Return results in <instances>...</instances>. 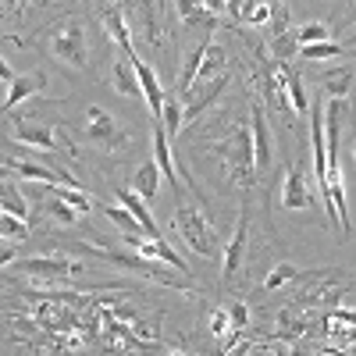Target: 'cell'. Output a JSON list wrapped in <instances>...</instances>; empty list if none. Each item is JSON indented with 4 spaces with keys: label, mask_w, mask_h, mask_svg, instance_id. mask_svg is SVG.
<instances>
[{
    "label": "cell",
    "mask_w": 356,
    "mask_h": 356,
    "mask_svg": "<svg viewBox=\"0 0 356 356\" xmlns=\"http://www.w3.org/2000/svg\"><path fill=\"white\" fill-rule=\"evenodd\" d=\"M171 228H175L178 239H182L189 250H196L200 257H218V250H221L218 228H214L211 221H207V214L200 211V207L178 200L175 214H171Z\"/></svg>",
    "instance_id": "1"
},
{
    "label": "cell",
    "mask_w": 356,
    "mask_h": 356,
    "mask_svg": "<svg viewBox=\"0 0 356 356\" xmlns=\"http://www.w3.org/2000/svg\"><path fill=\"white\" fill-rule=\"evenodd\" d=\"M47 47H50V54L61 65H68L75 72H86L89 68V36H86V25L79 18H65L47 36Z\"/></svg>",
    "instance_id": "2"
},
{
    "label": "cell",
    "mask_w": 356,
    "mask_h": 356,
    "mask_svg": "<svg viewBox=\"0 0 356 356\" xmlns=\"http://www.w3.org/2000/svg\"><path fill=\"white\" fill-rule=\"evenodd\" d=\"M225 65H228V57H225V47H221V43H214V40L200 43V50L193 54V61H189L186 75L178 79V93H189V89H193L196 82L221 75V72H225Z\"/></svg>",
    "instance_id": "3"
},
{
    "label": "cell",
    "mask_w": 356,
    "mask_h": 356,
    "mask_svg": "<svg viewBox=\"0 0 356 356\" xmlns=\"http://www.w3.org/2000/svg\"><path fill=\"white\" fill-rule=\"evenodd\" d=\"M86 136L93 139L104 154H118L129 143V132L118 125L107 111H100V107H89L86 111Z\"/></svg>",
    "instance_id": "4"
},
{
    "label": "cell",
    "mask_w": 356,
    "mask_h": 356,
    "mask_svg": "<svg viewBox=\"0 0 356 356\" xmlns=\"http://www.w3.org/2000/svg\"><path fill=\"white\" fill-rule=\"evenodd\" d=\"M225 161L232 164V175L239 178V182H246V178H253L257 164H253V132L250 129H239L225 146H221Z\"/></svg>",
    "instance_id": "5"
},
{
    "label": "cell",
    "mask_w": 356,
    "mask_h": 356,
    "mask_svg": "<svg viewBox=\"0 0 356 356\" xmlns=\"http://www.w3.org/2000/svg\"><path fill=\"white\" fill-rule=\"evenodd\" d=\"M250 132H253V164H257V175L271 171V161H275V150H271V129H267V114H264V104L253 100L250 107Z\"/></svg>",
    "instance_id": "6"
},
{
    "label": "cell",
    "mask_w": 356,
    "mask_h": 356,
    "mask_svg": "<svg viewBox=\"0 0 356 356\" xmlns=\"http://www.w3.org/2000/svg\"><path fill=\"white\" fill-rule=\"evenodd\" d=\"M125 243L139 253V257H146V260H161V264H168L171 271H182V275H189V267H186V260L178 257L161 235H125Z\"/></svg>",
    "instance_id": "7"
},
{
    "label": "cell",
    "mask_w": 356,
    "mask_h": 356,
    "mask_svg": "<svg viewBox=\"0 0 356 356\" xmlns=\"http://www.w3.org/2000/svg\"><path fill=\"white\" fill-rule=\"evenodd\" d=\"M125 57H129V65L136 68V75H139V86H143V100H146V107H150V114L154 118H161V111H164V89H161V82H157V72L143 61V57L136 54V47L132 50H125Z\"/></svg>",
    "instance_id": "8"
},
{
    "label": "cell",
    "mask_w": 356,
    "mask_h": 356,
    "mask_svg": "<svg viewBox=\"0 0 356 356\" xmlns=\"http://www.w3.org/2000/svg\"><path fill=\"white\" fill-rule=\"evenodd\" d=\"M282 207L285 211H310L314 207V193H310V182L300 168H285V178H282Z\"/></svg>",
    "instance_id": "9"
},
{
    "label": "cell",
    "mask_w": 356,
    "mask_h": 356,
    "mask_svg": "<svg viewBox=\"0 0 356 356\" xmlns=\"http://www.w3.org/2000/svg\"><path fill=\"white\" fill-rule=\"evenodd\" d=\"M47 89V75L43 72H22V75H15L11 82H8V97H4V104H0V111H15L18 104H25L29 97H36V93H43Z\"/></svg>",
    "instance_id": "10"
},
{
    "label": "cell",
    "mask_w": 356,
    "mask_h": 356,
    "mask_svg": "<svg viewBox=\"0 0 356 356\" xmlns=\"http://www.w3.org/2000/svg\"><path fill=\"white\" fill-rule=\"evenodd\" d=\"M228 86V72H221V75H214V79H203V82H196L193 89H189V100H186V122H193V118L200 114V111H207L218 97H221V89Z\"/></svg>",
    "instance_id": "11"
},
{
    "label": "cell",
    "mask_w": 356,
    "mask_h": 356,
    "mask_svg": "<svg viewBox=\"0 0 356 356\" xmlns=\"http://www.w3.org/2000/svg\"><path fill=\"white\" fill-rule=\"evenodd\" d=\"M18 271L25 275H36V278H65V275H75L82 271V267L61 253H54V257H33V260H22L18 264Z\"/></svg>",
    "instance_id": "12"
},
{
    "label": "cell",
    "mask_w": 356,
    "mask_h": 356,
    "mask_svg": "<svg viewBox=\"0 0 356 356\" xmlns=\"http://www.w3.org/2000/svg\"><path fill=\"white\" fill-rule=\"evenodd\" d=\"M246 239H250V214H243L239 218V225H235V232H232V239H228V246H225V278H235L243 271V260H246Z\"/></svg>",
    "instance_id": "13"
},
{
    "label": "cell",
    "mask_w": 356,
    "mask_h": 356,
    "mask_svg": "<svg viewBox=\"0 0 356 356\" xmlns=\"http://www.w3.org/2000/svg\"><path fill=\"white\" fill-rule=\"evenodd\" d=\"M8 171H11V175H18V178H25V182H43V186H50V182H72V186H79L68 171H61V168H50V164L15 161V164H8Z\"/></svg>",
    "instance_id": "14"
},
{
    "label": "cell",
    "mask_w": 356,
    "mask_h": 356,
    "mask_svg": "<svg viewBox=\"0 0 356 356\" xmlns=\"http://www.w3.org/2000/svg\"><path fill=\"white\" fill-rule=\"evenodd\" d=\"M310 143H314V175H317V186H321L324 175H328V136H324V107H314Z\"/></svg>",
    "instance_id": "15"
},
{
    "label": "cell",
    "mask_w": 356,
    "mask_h": 356,
    "mask_svg": "<svg viewBox=\"0 0 356 356\" xmlns=\"http://www.w3.org/2000/svg\"><path fill=\"white\" fill-rule=\"evenodd\" d=\"M154 161H157V168L164 171V182L171 186V189H178V171H175V157H171V146H168V129L157 122L154 125Z\"/></svg>",
    "instance_id": "16"
},
{
    "label": "cell",
    "mask_w": 356,
    "mask_h": 356,
    "mask_svg": "<svg viewBox=\"0 0 356 356\" xmlns=\"http://www.w3.org/2000/svg\"><path fill=\"white\" fill-rule=\"evenodd\" d=\"M15 139L25 143V146H33V150H40V154H50L54 146H57L54 129H47V125H33V122H18V125H15Z\"/></svg>",
    "instance_id": "17"
},
{
    "label": "cell",
    "mask_w": 356,
    "mask_h": 356,
    "mask_svg": "<svg viewBox=\"0 0 356 356\" xmlns=\"http://www.w3.org/2000/svg\"><path fill=\"white\" fill-rule=\"evenodd\" d=\"M164 182V171L157 168V161H146L136 168V178H132V189L143 196V200H154L157 196V186Z\"/></svg>",
    "instance_id": "18"
},
{
    "label": "cell",
    "mask_w": 356,
    "mask_h": 356,
    "mask_svg": "<svg viewBox=\"0 0 356 356\" xmlns=\"http://www.w3.org/2000/svg\"><path fill=\"white\" fill-rule=\"evenodd\" d=\"M118 203H125L129 211L143 221V228L150 232V235H161V228H157V221H154V214H150V207H146V200H143L136 189H118Z\"/></svg>",
    "instance_id": "19"
},
{
    "label": "cell",
    "mask_w": 356,
    "mask_h": 356,
    "mask_svg": "<svg viewBox=\"0 0 356 356\" xmlns=\"http://www.w3.org/2000/svg\"><path fill=\"white\" fill-rule=\"evenodd\" d=\"M111 82H114V89H118L122 97H143L139 75H136V68L125 65V61H114V68H111Z\"/></svg>",
    "instance_id": "20"
},
{
    "label": "cell",
    "mask_w": 356,
    "mask_h": 356,
    "mask_svg": "<svg viewBox=\"0 0 356 356\" xmlns=\"http://www.w3.org/2000/svg\"><path fill=\"white\" fill-rule=\"evenodd\" d=\"M104 29H107V36L122 47V50H132V36H129V22H125V15L118 11L114 4H107V11H104Z\"/></svg>",
    "instance_id": "21"
},
{
    "label": "cell",
    "mask_w": 356,
    "mask_h": 356,
    "mask_svg": "<svg viewBox=\"0 0 356 356\" xmlns=\"http://www.w3.org/2000/svg\"><path fill=\"white\" fill-rule=\"evenodd\" d=\"M346 47L335 40H317V43H300V57L303 61H328V57H342Z\"/></svg>",
    "instance_id": "22"
},
{
    "label": "cell",
    "mask_w": 356,
    "mask_h": 356,
    "mask_svg": "<svg viewBox=\"0 0 356 356\" xmlns=\"http://www.w3.org/2000/svg\"><path fill=\"white\" fill-rule=\"evenodd\" d=\"M104 214H107V218H111V221H114L118 228H122L125 235H150V232L143 228V221H139V218H136V214L129 211L125 203H118V207H107Z\"/></svg>",
    "instance_id": "23"
},
{
    "label": "cell",
    "mask_w": 356,
    "mask_h": 356,
    "mask_svg": "<svg viewBox=\"0 0 356 356\" xmlns=\"http://www.w3.org/2000/svg\"><path fill=\"white\" fill-rule=\"evenodd\" d=\"M0 239H11V243H25L29 239V221L11 214V211H0Z\"/></svg>",
    "instance_id": "24"
},
{
    "label": "cell",
    "mask_w": 356,
    "mask_h": 356,
    "mask_svg": "<svg viewBox=\"0 0 356 356\" xmlns=\"http://www.w3.org/2000/svg\"><path fill=\"white\" fill-rule=\"evenodd\" d=\"M0 211H11V214H18V218L29 221V203H25L22 189H15V186H8V182H0Z\"/></svg>",
    "instance_id": "25"
},
{
    "label": "cell",
    "mask_w": 356,
    "mask_h": 356,
    "mask_svg": "<svg viewBox=\"0 0 356 356\" xmlns=\"http://www.w3.org/2000/svg\"><path fill=\"white\" fill-rule=\"evenodd\" d=\"M239 18L246 22V25H267L275 18V11H271V4L267 0H246V4L239 8Z\"/></svg>",
    "instance_id": "26"
},
{
    "label": "cell",
    "mask_w": 356,
    "mask_h": 356,
    "mask_svg": "<svg viewBox=\"0 0 356 356\" xmlns=\"http://www.w3.org/2000/svg\"><path fill=\"white\" fill-rule=\"evenodd\" d=\"M285 68V93H289V107L292 111H307V93H303V82H300V75H296L289 65H282Z\"/></svg>",
    "instance_id": "27"
},
{
    "label": "cell",
    "mask_w": 356,
    "mask_h": 356,
    "mask_svg": "<svg viewBox=\"0 0 356 356\" xmlns=\"http://www.w3.org/2000/svg\"><path fill=\"white\" fill-rule=\"evenodd\" d=\"M300 275H303L300 267H292V264H278L275 271H271V275L264 278V289H267V292H275V289H282V285L296 282V278H300Z\"/></svg>",
    "instance_id": "28"
},
{
    "label": "cell",
    "mask_w": 356,
    "mask_h": 356,
    "mask_svg": "<svg viewBox=\"0 0 356 356\" xmlns=\"http://www.w3.org/2000/svg\"><path fill=\"white\" fill-rule=\"evenodd\" d=\"M161 118H164V129H168V132H182V125H186V111H182V100H164V111H161Z\"/></svg>",
    "instance_id": "29"
},
{
    "label": "cell",
    "mask_w": 356,
    "mask_h": 356,
    "mask_svg": "<svg viewBox=\"0 0 356 356\" xmlns=\"http://www.w3.org/2000/svg\"><path fill=\"white\" fill-rule=\"evenodd\" d=\"M43 211L57 221V225H72L75 218H79V211H75V207L72 203H65L61 196H57V200H50V203H43Z\"/></svg>",
    "instance_id": "30"
},
{
    "label": "cell",
    "mask_w": 356,
    "mask_h": 356,
    "mask_svg": "<svg viewBox=\"0 0 356 356\" xmlns=\"http://www.w3.org/2000/svg\"><path fill=\"white\" fill-rule=\"evenodd\" d=\"M349 82H353V75L346 72V68H339L335 75H328V79H321V86L328 89V93L335 97V100H342L346 93H349Z\"/></svg>",
    "instance_id": "31"
},
{
    "label": "cell",
    "mask_w": 356,
    "mask_h": 356,
    "mask_svg": "<svg viewBox=\"0 0 356 356\" xmlns=\"http://www.w3.org/2000/svg\"><path fill=\"white\" fill-rule=\"evenodd\" d=\"M228 307V317H232V328L235 332H246L250 328V307L243 303V300H232V303H225Z\"/></svg>",
    "instance_id": "32"
},
{
    "label": "cell",
    "mask_w": 356,
    "mask_h": 356,
    "mask_svg": "<svg viewBox=\"0 0 356 356\" xmlns=\"http://www.w3.org/2000/svg\"><path fill=\"white\" fill-rule=\"evenodd\" d=\"M296 40H300V43H317V40H328V25L310 22V25H303V29H296Z\"/></svg>",
    "instance_id": "33"
},
{
    "label": "cell",
    "mask_w": 356,
    "mask_h": 356,
    "mask_svg": "<svg viewBox=\"0 0 356 356\" xmlns=\"http://www.w3.org/2000/svg\"><path fill=\"white\" fill-rule=\"evenodd\" d=\"M36 0H0V18H18L22 11H29Z\"/></svg>",
    "instance_id": "34"
},
{
    "label": "cell",
    "mask_w": 356,
    "mask_h": 356,
    "mask_svg": "<svg viewBox=\"0 0 356 356\" xmlns=\"http://www.w3.org/2000/svg\"><path fill=\"white\" fill-rule=\"evenodd\" d=\"M15 246H18V243H15ZM15 246H11V239H0V267L15 264Z\"/></svg>",
    "instance_id": "35"
},
{
    "label": "cell",
    "mask_w": 356,
    "mask_h": 356,
    "mask_svg": "<svg viewBox=\"0 0 356 356\" xmlns=\"http://www.w3.org/2000/svg\"><path fill=\"white\" fill-rule=\"evenodd\" d=\"M15 79V72H11V65L4 61V57H0V82H11Z\"/></svg>",
    "instance_id": "36"
},
{
    "label": "cell",
    "mask_w": 356,
    "mask_h": 356,
    "mask_svg": "<svg viewBox=\"0 0 356 356\" xmlns=\"http://www.w3.org/2000/svg\"><path fill=\"white\" fill-rule=\"evenodd\" d=\"M353 161H356V143H353Z\"/></svg>",
    "instance_id": "37"
},
{
    "label": "cell",
    "mask_w": 356,
    "mask_h": 356,
    "mask_svg": "<svg viewBox=\"0 0 356 356\" xmlns=\"http://www.w3.org/2000/svg\"><path fill=\"white\" fill-rule=\"evenodd\" d=\"M104 4H118V0H104Z\"/></svg>",
    "instance_id": "38"
},
{
    "label": "cell",
    "mask_w": 356,
    "mask_h": 356,
    "mask_svg": "<svg viewBox=\"0 0 356 356\" xmlns=\"http://www.w3.org/2000/svg\"><path fill=\"white\" fill-rule=\"evenodd\" d=\"M346 4H353V0H346Z\"/></svg>",
    "instance_id": "39"
}]
</instances>
